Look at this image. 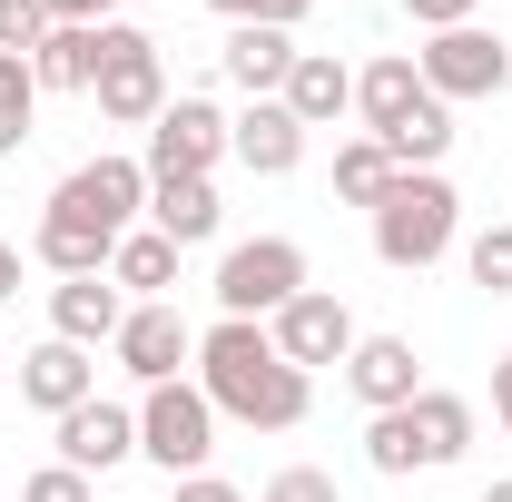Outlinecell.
Wrapping results in <instances>:
<instances>
[{
	"label": "cell",
	"mask_w": 512,
	"mask_h": 502,
	"mask_svg": "<svg viewBox=\"0 0 512 502\" xmlns=\"http://www.w3.org/2000/svg\"><path fill=\"white\" fill-rule=\"evenodd\" d=\"M197 394H207L217 414L256 424V434H296L306 404H316V384L296 375V365L276 355V335L247 325V315H217V325L197 335Z\"/></svg>",
	"instance_id": "6da1fadb"
},
{
	"label": "cell",
	"mask_w": 512,
	"mask_h": 502,
	"mask_svg": "<svg viewBox=\"0 0 512 502\" xmlns=\"http://www.w3.org/2000/svg\"><path fill=\"white\" fill-rule=\"evenodd\" d=\"M463 443H473V404L444 394V384H424L414 404H394V414L365 424V463L404 483V473H444V463H463Z\"/></svg>",
	"instance_id": "7a4b0ae2"
},
{
	"label": "cell",
	"mask_w": 512,
	"mask_h": 502,
	"mask_svg": "<svg viewBox=\"0 0 512 502\" xmlns=\"http://www.w3.org/2000/svg\"><path fill=\"white\" fill-rule=\"evenodd\" d=\"M453 217H463V197H453L444 168H394V188L375 197V256L414 276L453 247Z\"/></svg>",
	"instance_id": "3957f363"
},
{
	"label": "cell",
	"mask_w": 512,
	"mask_h": 502,
	"mask_svg": "<svg viewBox=\"0 0 512 502\" xmlns=\"http://www.w3.org/2000/svg\"><path fill=\"white\" fill-rule=\"evenodd\" d=\"M99 119L119 128H158V109H168V69H158V40L148 30H128V20H109L99 30Z\"/></svg>",
	"instance_id": "277c9868"
},
{
	"label": "cell",
	"mask_w": 512,
	"mask_h": 502,
	"mask_svg": "<svg viewBox=\"0 0 512 502\" xmlns=\"http://www.w3.org/2000/svg\"><path fill=\"white\" fill-rule=\"evenodd\" d=\"M138 453L158 463V473H207V453H217V404L197 394V384H148V404H138Z\"/></svg>",
	"instance_id": "5b68a950"
},
{
	"label": "cell",
	"mask_w": 512,
	"mask_h": 502,
	"mask_svg": "<svg viewBox=\"0 0 512 502\" xmlns=\"http://www.w3.org/2000/svg\"><path fill=\"white\" fill-rule=\"evenodd\" d=\"M148 207V158H89L50 188V217L89 227V237H128V217Z\"/></svg>",
	"instance_id": "8992f818"
},
{
	"label": "cell",
	"mask_w": 512,
	"mask_h": 502,
	"mask_svg": "<svg viewBox=\"0 0 512 502\" xmlns=\"http://www.w3.org/2000/svg\"><path fill=\"white\" fill-rule=\"evenodd\" d=\"M286 296H306V247H296V237H247V247H227V266H217V306L227 315L266 325Z\"/></svg>",
	"instance_id": "52a82bcc"
},
{
	"label": "cell",
	"mask_w": 512,
	"mask_h": 502,
	"mask_svg": "<svg viewBox=\"0 0 512 502\" xmlns=\"http://www.w3.org/2000/svg\"><path fill=\"white\" fill-rule=\"evenodd\" d=\"M414 69H424V89L434 99H493V89H512V40H493V30H434L424 50H414Z\"/></svg>",
	"instance_id": "ba28073f"
},
{
	"label": "cell",
	"mask_w": 512,
	"mask_h": 502,
	"mask_svg": "<svg viewBox=\"0 0 512 502\" xmlns=\"http://www.w3.org/2000/svg\"><path fill=\"white\" fill-rule=\"evenodd\" d=\"M266 335H276V355H286L296 375H316V365H345V355H355V315H345V296H325V286L286 296V306L266 315Z\"/></svg>",
	"instance_id": "9c48e42d"
},
{
	"label": "cell",
	"mask_w": 512,
	"mask_h": 502,
	"mask_svg": "<svg viewBox=\"0 0 512 502\" xmlns=\"http://www.w3.org/2000/svg\"><path fill=\"white\" fill-rule=\"evenodd\" d=\"M227 158V119L217 99H168L158 128H148V178H207Z\"/></svg>",
	"instance_id": "30bf717a"
},
{
	"label": "cell",
	"mask_w": 512,
	"mask_h": 502,
	"mask_svg": "<svg viewBox=\"0 0 512 502\" xmlns=\"http://www.w3.org/2000/svg\"><path fill=\"white\" fill-rule=\"evenodd\" d=\"M109 355H119L138 384H178V365H197V335H188V315L158 296V306H128V325H119Z\"/></svg>",
	"instance_id": "8fae6325"
},
{
	"label": "cell",
	"mask_w": 512,
	"mask_h": 502,
	"mask_svg": "<svg viewBox=\"0 0 512 502\" xmlns=\"http://www.w3.org/2000/svg\"><path fill=\"white\" fill-rule=\"evenodd\" d=\"M345 384H355V404H365V414H394V404H414V394H424V355H414L404 335H355Z\"/></svg>",
	"instance_id": "7c38bea8"
},
{
	"label": "cell",
	"mask_w": 512,
	"mask_h": 502,
	"mask_svg": "<svg viewBox=\"0 0 512 502\" xmlns=\"http://www.w3.org/2000/svg\"><path fill=\"white\" fill-rule=\"evenodd\" d=\"M128 453H138V414H128V404H99V394H89V404L60 414V463L69 473H119Z\"/></svg>",
	"instance_id": "4fadbf2b"
},
{
	"label": "cell",
	"mask_w": 512,
	"mask_h": 502,
	"mask_svg": "<svg viewBox=\"0 0 512 502\" xmlns=\"http://www.w3.org/2000/svg\"><path fill=\"white\" fill-rule=\"evenodd\" d=\"M119 325H128L119 276H60L50 286V335L60 345H119Z\"/></svg>",
	"instance_id": "5bb4252c"
},
{
	"label": "cell",
	"mask_w": 512,
	"mask_h": 502,
	"mask_svg": "<svg viewBox=\"0 0 512 502\" xmlns=\"http://www.w3.org/2000/svg\"><path fill=\"white\" fill-rule=\"evenodd\" d=\"M20 394H30L50 424H60L69 404H89V394H99V365H89V345H60V335H50V345H30V355H20Z\"/></svg>",
	"instance_id": "9a60e30c"
},
{
	"label": "cell",
	"mask_w": 512,
	"mask_h": 502,
	"mask_svg": "<svg viewBox=\"0 0 512 502\" xmlns=\"http://www.w3.org/2000/svg\"><path fill=\"white\" fill-rule=\"evenodd\" d=\"M424 99H434V89H424V69L404 60V50H384L375 69H355V119H365V138H394Z\"/></svg>",
	"instance_id": "2e32d148"
},
{
	"label": "cell",
	"mask_w": 512,
	"mask_h": 502,
	"mask_svg": "<svg viewBox=\"0 0 512 502\" xmlns=\"http://www.w3.org/2000/svg\"><path fill=\"white\" fill-rule=\"evenodd\" d=\"M227 148H237L247 178H286V168L306 158V128L286 119V99H256L247 119H227Z\"/></svg>",
	"instance_id": "e0dca14e"
},
{
	"label": "cell",
	"mask_w": 512,
	"mask_h": 502,
	"mask_svg": "<svg viewBox=\"0 0 512 502\" xmlns=\"http://www.w3.org/2000/svg\"><path fill=\"white\" fill-rule=\"evenodd\" d=\"M217 217H227V207H217V178H148V227H158L178 256L207 247V237H217Z\"/></svg>",
	"instance_id": "ac0fdd59"
},
{
	"label": "cell",
	"mask_w": 512,
	"mask_h": 502,
	"mask_svg": "<svg viewBox=\"0 0 512 502\" xmlns=\"http://www.w3.org/2000/svg\"><path fill=\"white\" fill-rule=\"evenodd\" d=\"M276 99H286V119H296V128H325V119L355 109V69L335 60V50H296V69H286Z\"/></svg>",
	"instance_id": "d6986e66"
},
{
	"label": "cell",
	"mask_w": 512,
	"mask_h": 502,
	"mask_svg": "<svg viewBox=\"0 0 512 502\" xmlns=\"http://www.w3.org/2000/svg\"><path fill=\"white\" fill-rule=\"evenodd\" d=\"M286 69H296V40H286V30H227V79H237V89H247V99H276V89H286Z\"/></svg>",
	"instance_id": "ffe728a7"
},
{
	"label": "cell",
	"mask_w": 512,
	"mask_h": 502,
	"mask_svg": "<svg viewBox=\"0 0 512 502\" xmlns=\"http://www.w3.org/2000/svg\"><path fill=\"white\" fill-rule=\"evenodd\" d=\"M109 276H119V296L158 306V296L178 286V247H168L158 227H128V237H119V256H109Z\"/></svg>",
	"instance_id": "44dd1931"
},
{
	"label": "cell",
	"mask_w": 512,
	"mask_h": 502,
	"mask_svg": "<svg viewBox=\"0 0 512 502\" xmlns=\"http://www.w3.org/2000/svg\"><path fill=\"white\" fill-rule=\"evenodd\" d=\"M30 79H40V89H99V30L50 20V40L30 50Z\"/></svg>",
	"instance_id": "7402d4cb"
},
{
	"label": "cell",
	"mask_w": 512,
	"mask_h": 502,
	"mask_svg": "<svg viewBox=\"0 0 512 502\" xmlns=\"http://www.w3.org/2000/svg\"><path fill=\"white\" fill-rule=\"evenodd\" d=\"M384 188H394V158H384V138H345V148H335V197L375 217V197H384Z\"/></svg>",
	"instance_id": "603a6c76"
},
{
	"label": "cell",
	"mask_w": 512,
	"mask_h": 502,
	"mask_svg": "<svg viewBox=\"0 0 512 502\" xmlns=\"http://www.w3.org/2000/svg\"><path fill=\"white\" fill-rule=\"evenodd\" d=\"M444 148H453V109H444V99H424L414 119L384 138V158H394V168H444Z\"/></svg>",
	"instance_id": "cb8c5ba5"
},
{
	"label": "cell",
	"mask_w": 512,
	"mask_h": 502,
	"mask_svg": "<svg viewBox=\"0 0 512 502\" xmlns=\"http://www.w3.org/2000/svg\"><path fill=\"white\" fill-rule=\"evenodd\" d=\"M30 119H40V79H30V60H0V158H20Z\"/></svg>",
	"instance_id": "d4e9b609"
},
{
	"label": "cell",
	"mask_w": 512,
	"mask_h": 502,
	"mask_svg": "<svg viewBox=\"0 0 512 502\" xmlns=\"http://www.w3.org/2000/svg\"><path fill=\"white\" fill-rule=\"evenodd\" d=\"M50 40V0H0V60H30Z\"/></svg>",
	"instance_id": "484cf974"
},
{
	"label": "cell",
	"mask_w": 512,
	"mask_h": 502,
	"mask_svg": "<svg viewBox=\"0 0 512 502\" xmlns=\"http://www.w3.org/2000/svg\"><path fill=\"white\" fill-rule=\"evenodd\" d=\"M463 266H473V286H483V296H512V227H483Z\"/></svg>",
	"instance_id": "4316f807"
},
{
	"label": "cell",
	"mask_w": 512,
	"mask_h": 502,
	"mask_svg": "<svg viewBox=\"0 0 512 502\" xmlns=\"http://www.w3.org/2000/svg\"><path fill=\"white\" fill-rule=\"evenodd\" d=\"M207 10H217V20H237V30H296V20H306V10H316V0H207Z\"/></svg>",
	"instance_id": "83f0119b"
},
{
	"label": "cell",
	"mask_w": 512,
	"mask_h": 502,
	"mask_svg": "<svg viewBox=\"0 0 512 502\" xmlns=\"http://www.w3.org/2000/svg\"><path fill=\"white\" fill-rule=\"evenodd\" d=\"M266 502H335V473H316V463H286V473L266 483Z\"/></svg>",
	"instance_id": "f1b7e54d"
},
{
	"label": "cell",
	"mask_w": 512,
	"mask_h": 502,
	"mask_svg": "<svg viewBox=\"0 0 512 502\" xmlns=\"http://www.w3.org/2000/svg\"><path fill=\"white\" fill-rule=\"evenodd\" d=\"M20 502H89V473H69V463H40V473L20 483Z\"/></svg>",
	"instance_id": "f546056e"
},
{
	"label": "cell",
	"mask_w": 512,
	"mask_h": 502,
	"mask_svg": "<svg viewBox=\"0 0 512 502\" xmlns=\"http://www.w3.org/2000/svg\"><path fill=\"white\" fill-rule=\"evenodd\" d=\"M404 10H414L424 30H463V20H473V0H404Z\"/></svg>",
	"instance_id": "4dcf8cb0"
},
{
	"label": "cell",
	"mask_w": 512,
	"mask_h": 502,
	"mask_svg": "<svg viewBox=\"0 0 512 502\" xmlns=\"http://www.w3.org/2000/svg\"><path fill=\"white\" fill-rule=\"evenodd\" d=\"M109 10H119V0H50V20H69V30H99Z\"/></svg>",
	"instance_id": "1f68e13d"
},
{
	"label": "cell",
	"mask_w": 512,
	"mask_h": 502,
	"mask_svg": "<svg viewBox=\"0 0 512 502\" xmlns=\"http://www.w3.org/2000/svg\"><path fill=\"white\" fill-rule=\"evenodd\" d=\"M178 502H247V493H237V483H217V473H188V483H178Z\"/></svg>",
	"instance_id": "d6a6232c"
},
{
	"label": "cell",
	"mask_w": 512,
	"mask_h": 502,
	"mask_svg": "<svg viewBox=\"0 0 512 502\" xmlns=\"http://www.w3.org/2000/svg\"><path fill=\"white\" fill-rule=\"evenodd\" d=\"M493 424H503V434H512V355H503V365H493Z\"/></svg>",
	"instance_id": "836d02e7"
},
{
	"label": "cell",
	"mask_w": 512,
	"mask_h": 502,
	"mask_svg": "<svg viewBox=\"0 0 512 502\" xmlns=\"http://www.w3.org/2000/svg\"><path fill=\"white\" fill-rule=\"evenodd\" d=\"M20 296V247H0V306Z\"/></svg>",
	"instance_id": "e575fe53"
},
{
	"label": "cell",
	"mask_w": 512,
	"mask_h": 502,
	"mask_svg": "<svg viewBox=\"0 0 512 502\" xmlns=\"http://www.w3.org/2000/svg\"><path fill=\"white\" fill-rule=\"evenodd\" d=\"M483 502H512V483H493V493H483Z\"/></svg>",
	"instance_id": "d590c367"
}]
</instances>
